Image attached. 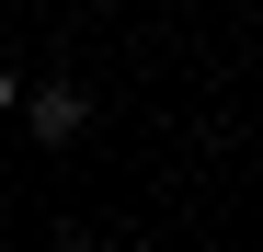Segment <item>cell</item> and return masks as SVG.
<instances>
[{"mask_svg": "<svg viewBox=\"0 0 263 252\" xmlns=\"http://www.w3.org/2000/svg\"><path fill=\"white\" fill-rule=\"evenodd\" d=\"M23 126H34L46 149H69L80 126H92V92H69V80H46V92H23Z\"/></svg>", "mask_w": 263, "mask_h": 252, "instance_id": "6da1fadb", "label": "cell"}, {"mask_svg": "<svg viewBox=\"0 0 263 252\" xmlns=\"http://www.w3.org/2000/svg\"><path fill=\"white\" fill-rule=\"evenodd\" d=\"M0 115H23V69H0Z\"/></svg>", "mask_w": 263, "mask_h": 252, "instance_id": "7a4b0ae2", "label": "cell"}]
</instances>
